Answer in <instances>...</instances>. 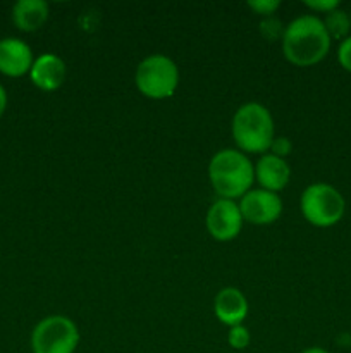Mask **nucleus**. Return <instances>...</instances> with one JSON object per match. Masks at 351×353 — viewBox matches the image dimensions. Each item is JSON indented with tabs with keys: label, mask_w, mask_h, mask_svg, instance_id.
<instances>
[{
	"label": "nucleus",
	"mask_w": 351,
	"mask_h": 353,
	"mask_svg": "<svg viewBox=\"0 0 351 353\" xmlns=\"http://www.w3.org/2000/svg\"><path fill=\"white\" fill-rule=\"evenodd\" d=\"M34 57L31 47L21 38H2L0 40V72L9 78H21L30 74Z\"/></svg>",
	"instance_id": "nucleus-9"
},
{
	"label": "nucleus",
	"mask_w": 351,
	"mask_h": 353,
	"mask_svg": "<svg viewBox=\"0 0 351 353\" xmlns=\"http://www.w3.org/2000/svg\"><path fill=\"white\" fill-rule=\"evenodd\" d=\"M260 33L264 34L267 40H277V38H282L284 34V28H282L281 21L272 17H265L260 24Z\"/></svg>",
	"instance_id": "nucleus-17"
},
{
	"label": "nucleus",
	"mask_w": 351,
	"mask_h": 353,
	"mask_svg": "<svg viewBox=\"0 0 351 353\" xmlns=\"http://www.w3.org/2000/svg\"><path fill=\"white\" fill-rule=\"evenodd\" d=\"M305 6L308 7V9H312L313 12H319L326 16L330 10L337 9V7H339V2H337V0H306Z\"/></svg>",
	"instance_id": "nucleus-20"
},
{
	"label": "nucleus",
	"mask_w": 351,
	"mask_h": 353,
	"mask_svg": "<svg viewBox=\"0 0 351 353\" xmlns=\"http://www.w3.org/2000/svg\"><path fill=\"white\" fill-rule=\"evenodd\" d=\"M301 353H329L326 348H320V347H312V348H306Z\"/></svg>",
	"instance_id": "nucleus-22"
},
{
	"label": "nucleus",
	"mask_w": 351,
	"mask_h": 353,
	"mask_svg": "<svg viewBox=\"0 0 351 353\" xmlns=\"http://www.w3.org/2000/svg\"><path fill=\"white\" fill-rule=\"evenodd\" d=\"M350 16H351V12H350Z\"/></svg>",
	"instance_id": "nucleus-23"
},
{
	"label": "nucleus",
	"mask_w": 351,
	"mask_h": 353,
	"mask_svg": "<svg viewBox=\"0 0 351 353\" xmlns=\"http://www.w3.org/2000/svg\"><path fill=\"white\" fill-rule=\"evenodd\" d=\"M48 19V3L43 0H19L12 7V23L24 33L38 31Z\"/></svg>",
	"instance_id": "nucleus-13"
},
{
	"label": "nucleus",
	"mask_w": 351,
	"mask_h": 353,
	"mask_svg": "<svg viewBox=\"0 0 351 353\" xmlns=\"http://www.w3.org/2000/svg\"><path fill=\"white\" fill-rule=\"evenodd\" d=\"M134 83L140 93H143L148 99H169L178 90L179 69L167 55H148L138 64Z\"/></svg>",
	"instance_id": "nucleus-5"
},
{
	"label": "nucleus",
	"mask_w": 351,
	"mask_h": 353,
	"mask_svg": "<svg viewBox=\"0 0 351 353\" xmlns=\"http://www.w3.org/2000/svg\"><path fill=\"white\" fill-rule=\"evenodd\" d=\"M323 26H326L327 33H329L330 40H339L343 41L344 38L350 37L351 31V16L350 12L343 9H334L327 12L322 19Z\"/></svg>",
	"instance_id": "nucleus-14"
},
{
	"label": "nucleus",
	"mask_w": 351,
	"mask_h": 353,
	"mask_svg": "<svg viewBox=\"0 0 351 353\" xmlns=\"http://www.w3.org/2000/svg\"><path fill=\"white\" fill-rule=\"evenodd\" d=\"M7 109V92L2 85H0V117L3 116Z\"/></svg>",
	"instance_id": "nucleus-21"
},
{
	"label": "nucleus",
	"mask_w": 351,
	"mask_h": 353,
	"mask_svg": "<svg viewBox=\"0 0 351 353\" xmlns=\"http://www.w3.org/2000/svg\"><path fill=\"white\" fill-rule=\"evenodd\" d=\"M281 41L284 57L299 68H308L323 61L332 43L322 19L313 14L291 21L284 28Z\"/></svg>",
	"instance_id": "nucleus-1"
},
{
	"label": "nucleus",
	"mask_w": 351,
	"mask_h": 353,
	"mask_svg": "<svg viewBox=\"0 0 351 353\" xmlns=\"http://www.w3.org/2000/svg\"><path fill=\"white\" fill-rule=\"evenodd\" d=\"M79 345V330L65 316H48L31 333L33 353H74Z\"/></svg>",
	"instance_id": "nucleus-6"
},
{
	"label": "nucleus",
	"mask_w": 351,
	"mask_h": 353,
	"mask_svg": "<svg viewBox=\"0 0 351 353\" xmlns=\"http://www.w3.org/2000/svg\"><path fill=\"white\" fill-rule=\"evenodd\" d=\"M289 178H291V169L286 159L264 154L255 164V179L260 183L262 190L274 193L281 192L288 186Z\"/></svg>",
	"instance_id": "nucleus-12"
},
{
	"label": "nucleus",
	"mask_w": 351,
	"mask_h": 353,
	"mask_svg": "<svg viewBox=\"0 0 351 353\" xmlns=\"http://www.w3.org/2000/svg\"><path fill=\"white\" fill-rule=\"evenodd\" d=\"M65 74H67L65 62L55 54L38 55L30 71L31 83L41 92H55L61 88Z\"/></svg>",
	"instance_id": "nucleus-10"
},
{
	"label": "nucleus",
	"mask_w": 351,
	"mask_h": 353,
	"mask_svg": "<svg viewBox=\"0 0 351 353\" xmlns=\"http://www.w3.org/2000/svg\"><path fill=\"white\" fill-rule=\"evenodd\" d=\"M248 7L253 10L255 14L265 17H272L275 14V10L281 7V2L279 0H250L248 2Z\"/></svg>",
	"instance_id": "nucleus-16"
},
{
	"label": "nucleus",
	"mask_w": 351,
	"mask_h": 353,
	"mask_svg": "<svg viewBox=\"0 0 351 353\" xmlns=\"http://www.w3.org/2000/svg\"><path fill=\"white\" fill-rule=\"evenodd\" d=\"M241 216L246 223L265 226L272 224L281 217L282 200L277 193L267 190H250L240 200Z\"/></svg>",
	"instance_id": "nucleus-7"
},
{
	"label": "nucleus",
	"mask_w": 351,
	"mask_h": 353,
	"mask_svg": "<svg viewBox=\"0 0 351 353\" xmlns=\"http://www.w3.org/2000/svg\"><path fill=\"white\" fill-rule=\"evenodd\" d=\"M337 62H339L344 71L351 72V34L348 38H344L343 41H339V47H337Z\"/></svg>",
	"instance_id": "nucleus-18"
},
{
	"label": "nucleus",
	"mask_w": 351,
	"mask_h": 353,
	"mask_svg": "<svg viewBox=\"0 0 351 353\" xmlns=\"http://www.w3.org/2000/svg\"><path fill=\"white\" fill-rule=\"evenodd\" d=\"M227 341H229L231 348H234V350H244L250 345L251 334L246 326L240 324V326L231 327L229 334H227Z\"/></svg>",
	"instance_id": "nucleus-15"
},
{
	"label": "nucleus",
	"mask_w": 351,
	"mask_h": 353,
	"mask_svg": "<svg viewBox=\"0 0 351 353\" xmlns=\"http://www.w3.org/2000/svg\"><path fill=\"white\" fill-rule=\"evenodd\" d=\"M270 154L275 155V157H281V159H286L289 154H291L292 150V143L289 138H274V141H272L270 145Z\"/></svg>",
	"instance_id": "nucleus-19"
},
{
	"label": "nucleus",
	"mask_w": 351,
	"mask_h": 353,
	"mask_svg": "<svg viewBox=\"0 0 351 353\" xmlns=\"http://www.w3.org/2000/svg\"><path fill=\"white\" fill-rule=\"evenodd\" d=\"M301 214L312 226L332 228L346 212V200L337 188L327 183L306 186L299 200Z\"/></svg>",
	"instance_id": "nucleus-4"
},
{
	"label": "nucleus",
	"mask_w": 351,
	"mask_h": 353,
	"mask_svg": "<svg viewBox=\"0 0 351 353\" xmlns=\"http://www.w3.org/2000/svg\"><path fill=\"white\" fill-rule=\"evenodd\" d=\"M209 178L220 199L236 200L250 192L255 181V165L241 150L224 148L210 161Z\"/></svg>",
	"instance_id": "nucleus-2"
},
{
	"label": "nucleus",
	"mask_w": 351,
	"mask_h": 353,
	"mask_svg": "<svg viewBox=\"0 0 351 353\" xmlns=\"http://www.w3.org/2000/svg\"><path fill=\"white\" fill-rule=\"evenodd\" d=\"M215 317L226 326L234 327L243 324L248 316V300L237 288H222L213 300Z\"/></svg>",
	"instance_id": "nucleus-11"
},
{
	"label": "nucleus",
	"mask_w": 351,
	"mask_h": 353,
	"mask_svg": "<svg viewBox=\"0 0 351 353\" xmlns=\"http://www.w3.org/2000/svg\"><path fill=\"white\" fill-rule=\"evenodd\" d=\"M233 138L237 148L248 154H267L274 141V119L262 103L248 102L233 117Z\"/></svg>",
	"instance_id": "nucleus-3"
},
{
	"label": "nucleus",
	"mask_w": 351,
	"mask_h": 353,
	"mask_svg": "<svg viewBox=\"0 0 351 353\" xmlns=\"http://www.w3.org/2000/svg\"><path fill=\"white\" fill-rule=\"evenodd\" d=\"M243 216L234 200L219 199L212 203L206 214V230L217 241H231L241 233Z\"/></svg>",
	"instance_id": "nucleus-8"
}]
</instances>
